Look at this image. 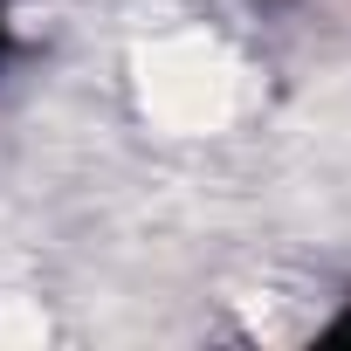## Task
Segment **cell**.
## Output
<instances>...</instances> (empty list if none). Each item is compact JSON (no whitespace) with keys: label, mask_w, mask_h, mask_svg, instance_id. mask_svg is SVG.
<instances>
[{"label":"cell","mask_w":351,"mask_h":351,"mask_svg":"<svg viewBox=\"0 0 351 351\" xmlns=\"http://www.w3.org/2000/svg\"><path fill=\"white\" fill-rule=\"evenodd\" d=\"M8 56H14V21H8V0H0V69H8Z\"/></svg>","instance_id":"6da1fadb"},{"label":"cell","mask_w":351,"mask_h":351,"mask_svg":"<svg viewBox=\"0 0 351 351\" xmlns=\"http://www.w3.org/2000/svg\"><path fill=\"white\" fill-rule=\"evenodd\" d=\"M324 337H330V344H344V337H351V310H344V317H337V324H330Z\"/></svg>","instance_id":"7a4b0ae2"}]
</instances>
